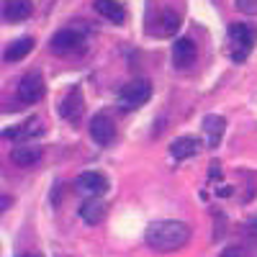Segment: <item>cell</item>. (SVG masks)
<instances>
[{
    "label": "cell",
    "instance_id": "1",
    "mask_svg": "<svg viewBox=\"0 0 257 257\" xmlns=\"http://www.w3.org/2000/svg\"><path fill=\"white\" fill-rule=\"evenodd\" d=\"M190 239V226L175 219H165V221H152L144 231V242L152 247L155 252H175L185 247Z\"/></svg>",
    "mask_w": 257,
    "mask_h": 257
},
{
    "label": "cell",
    "instance_id": "2",
    "mask_svg": "<svg viewBox=\"0 0 257 257\" xmlns=\"http://www.w3.org/2000/svg\"><path fill=\"white\" fill-rule=\"evenodd\" d=\"M152 98V85L149 80H132L118 90V108L121 111H137Z\"/></svg>",
    "mask_w": 257,
    "mask_h": 257
},
{
    "label": "cell",
    "instance_id": "3",
    "mask_svg": "<svg viewBox=\"0 0 257 257\" xmlns=\"http://www.w3.org/2000/svg\"><path fill=\"white\" fill-rule=\"evenodd\" d=\"M229 39L234 44V52H231V59L234 62H244L257 41V31L249 26V24H231L229 26Z\"/></svg>",
    "mask_w": 257,
    "mask_h": 257
},
{
    "label": "cell",
    "instance_id": "4",
    "mask_svg": "<svg viewBox=\"0 0 257 257\" xmlns=\"http://www.w3.org/2000/svg\"><path fill=\"white\" fill-rule=\"evenodd\" d=\"M16 95H18L21 103H26V105L39 103L41 98H44V77H41V72H36V70L26 72L24 77H21V82H18Z\"/></svg>",
    "mask_w": 257,
    "mask_h": 257
},
{
    "label": "cell",
    "instance_id": "5",
    "mask_svg": "<svg viewBox=\"0 0 257 257\" xmlns=\"http://www.w3.org/2000/svg\"><path fill=\"white\" fill-rule=\"evenodd\" d=\"M90 137H93V142L100 144V147H108V144L113 142V137H116V123H113V116H111L108 111H100V113L93 116V121H90Z\"/></svg>",
    "mask_w": 257,
    "mask_h": 257
},
{
    "label": "cell",
    "instance_id": "6",
    "mask_svg": "<svg viewBox=\"0 0 257 257\" xmlns=\"http://www.w3.org/2000/svg\"><path fill=\"white\" fill-rule=\"evenodd\" d=\"M82 113H85V98H82V90L75 85V88L64 95V100L59 103V116L64 121H72L75 123V121L82 118Z\"/></svg>",
    "mask_w": 257,
    "mask_h": 257
},
{
    "label": "cell",
    "instance_id": "7",
    "mask_svg": "<svg viewBox=\"0 0 257 257\" xmlns=\"http://www.w3.org/2000/svg\"><path fill=\"white\" fill-rule=\"evenodd\" d=\"M178 29H180V16L173 8H162L155 16V24L147 26L149 34H157V36H175Z\"/></svg>",
    "mask_w": 257,
    "mask_h": 257
},
{
    "label": "cell",
    "instance_id": "8",
    "mask_svg": "<svg viewBox=\"0 0 257 257\" xmlns=\"http://www.w3.org/2000/svg\"><path fill=\"white\" fill-rule=\"evenodd\" d=\"M75 185H77V190H82V193H88V196H103L105 190H108V180H105V175L103 173H95V170H85V173H80L77 175V180H75Z\"/></svg>",
    "mask_w": 257,
    "mask_h": 257
},
{
    "label": "cell",
    "instance_id": "9",
    "mask_svg": "<svg viewBox=\"0 0 257 257\" xmlns=\"http://www.w3.org/2000/svg\"><path fill=\"white\" fill-rule=\"evenodd\" d=\"M82 41H85V36L80 34V31H75V29H62V31H57L54 36H52V52H57V54H67V52H77L80 47H82Z\"/></svg>",
    "mask_w": 257,
    "mask_h": 257
},
{
    "label": "cell",
    "instance_id": "10",
    "mask_svg": "<svg viewBox=\"0 0 257 257\" xmlns=\"http://www.w3.org/2000/svg\"><path fill=\"white\" fill-rule=\"evenodd\" d=\"M193 62H196V44H193V39H188V36L175 39L173 41V67L185 70Z\"/></svg>",
    "mask_w": 257,
    "mask_h": 257
},
{
    "label": "cell",
    "instance_id": "11",
    "mask_svg": "<svg viewBox=\"0 0 257 257\" xmlns=\"http://www.w3.org/2000/svg\"><path fill=\"white\" fill-rule=\"evenodd\" d=\"M41 160V149L36 144H21L11 149V162L18 167H31Z\"/></svg>",
    "mask_w": 257,
    "mask_h": 257
},
{
    "label": "cell",
    "instance_id": "12",
    "mask_svg": "<svg viewBox=\"0 0 257 257\" xmlns=\"http://www.w3.org/2000/svg\"><path fill=\"white\" fill-rule=\"evenodd\" d=\"M31 13H34V6L29 0H11V3L3 6V18L8 24H21V21H26Z\"/></svg>",
    "mask_w": 257,
    "mask_h": 257
},
{
    "label": "cell",
    "instance_id": "13",
    "mask_svg": "<svg viewBox=\"0 0 257 257\" xmlns=\"http://www.w3.org/2000/svg\"><path fill=\"white\" fill-rule=\"evenodd\" d=\"M201 149V142L196 139V137H178L173 144H170V155H173L178 162L180 160H188V157H193Z\"/></svg>",
    "mask_w": 257,
    "mask_h": 257
},
{
    "label": "cell",
    "instance_id": "14",
    "mask_svg": "<svg viewBox=\"0 0 257 257\" xmlns=\"http://www.w3.org/2000/svg\"><path fill=\"white\" fill-rule=\"evenodd\" d=\"M203 128H206V134H208V147H219L221 144V137L226 132V121H224V116L208 113L203 118Z\"/></svg>",
    "mask_w": 257,
    "mask_h": 257
},
{
    "label": "cell",
    "instance_id": "15",
    "mask_svg": "<svg viewBox=\"0 0 257 257\" xmlns=\"http://www.w3.org/2000/svg\"><path fill=\"white\" fill-rule=\"evenodd\" d=\"M103 18H108L111 24H123L126 21V8L121 3H116V0H98V3L93 6Z\"/></svg>",
    "mask_w": 257,
    "mask_h": 257
},
{
    "label": "cell",
    "instance_id": "16",
    "mask_svg": "<svg viewBox=\"0 0 257 257\" xmlns=\"http://www.w3.org/2000/svg\"><path fill=\"white\" fill-rule=\"evenodd\" d=\"M34 134H41V126H39V118H31V121H24L16 128H6L3 137L11 139V142H21V139H31Z\"/></svg>",
    "mask_w": 257,
    "mask_h": 257
},
{
    "label": "cell",
    "instance_id": "17",
    "mask_svg": "<svg viewBox=\"0 0 257 257\" xmlns=\"http://www.w3.org/2000/svg\"><path fill=\"white\" fill-rule=\"evenodd\" d=\"M34 49V39L31 36H21L16 41H11V47L6 49V62H18V59H24L29 52Z\"/></svg>",
    "mask_w": 257,
    "mask_h": 257
},
{
    "label": "cell",
    "instance_id": "18",
    "mask_svg": "<svg viewBox=\"0 0 257 257\" xmlns=\"http://www.w3.org/2000/svg\"><path fill=\"white\" fill-rule=\"evenodd\" d=\"M80 216L88 221V224H98V221H103V216H105V203H100L98 198L85 201V203L80 206Z\"/></svg>",
    "mask_w": 257,
    "mask_h": 257
},
{
    "label": "cell",
    "instance_id": "19",
    "mask_svg": "<svg viewBox=\"0 0 257 257\" xmlns=\"http://www.w3.org/2000/svg\"><path fill=\"white\" fill-rule=\"evenodd\" d=\"M221 257H244V252H242V247H226Z\"/></svg>",
    "mask_w": 257,
    "mask_h": 257
},
{
    "label": "cell",
    "instance_id": "20",
    "mask_svg": "<svg viewBox=\"0 0 257 257\" xmlns=\"http://www.w3.org/2000/svg\"><path fill=\"white\" fill-rule=\"evenodd\" d=\"M239 11H257V3H237Z\"/></svg>",
    "mask_w": 257,
    "mask_h": 257
},
{
    "label": "cell",
    "instance_id": "21",
    "mask_svg": "<svg viewBox=\"0 0 257 257\" xmlns=\"http://www.w3.org/2000/svg\"><path fill=\"white\" fill-rule=\"evenodd\" d=\"M249 226H252V229H257V219H252V221H249Z\"/></svg>",
    "mask_w": 257,
    "mask_h": 257
},
{
    "label": "cell",
    "instance_id": "22",
    "mask_svg": "<svg viewBox=\"0 0 257 257\" xmlns=\"http://www.w3.org/2000/svg\"><path fill=\"white\" fill-rule=\"evenodd\" d=\"M24 257H36V254H24Z\"/></svg>",
    "mask_w": 257,
    "mask_h": 257
}]
</instances>
